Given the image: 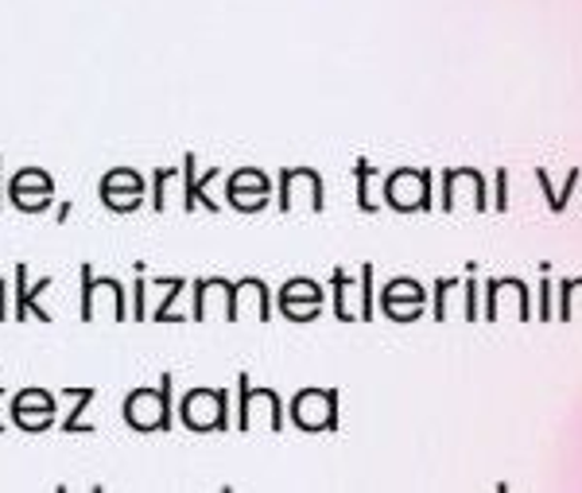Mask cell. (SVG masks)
<instances>
[{
  "instance_id": "obj_1",
  "label": "cell",
  "mask_w": 582,
  "mask_h": 493,
  "mask_svg": "<svg viewBox=\"0 0 582 493\" xmlns=\"http://www.w3.org/2000/svg\"><path fill=\"white\" fill-rule=\"evenodd\" d=\"M124 424L132 431H172L175 404H172V373L160 377V388H136L124 396Z\"/></svg>"
},
{
  "instance_id": "obj_2",
  "label": "cell",
  "mask_w": 582,
  "mask_h": 493,
  "mask_svg": "<svg viewBox=\"0 0 582 493\" xmlns=\"http://www.w3.org/2000/svg\"><path fill=\"white\" fill-rule=\"evenodd\" d=\"M256 424H264L268 431H284V404L272 388H253L249 373L238 377V419L233 428L238 431H253Z\"/></svg>"
},
{
  "instance_id": "obj_3",
  "label": "cell",
  "mask_w": 582,
  "mask_h": 493,
  "mask_svg": "<svg viewBox=\"0 0 582 493\" xmlns=\"http://www.w3.org/2000/svg\"><path fill=\"white\" fill-rule=\"evenodd\" d=\"M78 319H132L129 307H124V284L113 276H94L90 264H83V315Z\"/></svg>"
},
{
  "instance_id": "obj_4",
  "label": "cell",
  "mask_w": 582,
  "mask_h": 493,
  "mask_svg": "<svg viewBox=\"0 0 582 493\" xmlns=\"http://www.w3.org/2000/svg\"><path fill=\"white\" fill-rule=\"evenodd\" d=\"M179 416L190 431H230V393L226 388H190L179 404Z\"/></svg>"
},
{
  "instance_id": "obj_5",
  "label": "cell",
  "mask_w": 582,
  "mask_h": 493,
  "mask_svg": "<svg viewBox=\"0 0 582 493\" xmlns=\"http://www.w3.org/2000/svg\"><path fill=\"white\" fill-rule=\"evenodd\" d=\"M330 284H334V315L338 319L342 322H353V319L370 322L373 319V264H361L358 284H353L342 269H334Z\"/></svg>"
},
{
  "instance_id": "obj_6",
  "label": "cell",
  "mask_w": 582,
  "mask_h": 493,
  "mask_svg": "<svg viewBox=\"0 0 582 493\" xmlns=\"http://www.w3.org/2000/svg\"><path fill=\"white\" fill-rule=\"evenodd\" d=\"M279 210L284 215H296V210H315L319 215L327 206V195H322V175L311 172V167H284L279 172Z\"/></svg>"
},
{
  "instance_id": "obj_7",
  "label": "cell",
  "mask_w": 582,
  "mask_h": 493,
  "mask_svg": "<svg viewBox=\"0 0 582 493\" xmlns=\"http://www.w3.org/2000/svg\"><path fill=\"white\" fill-rule=\"evenodd\" d=\"M292 424L299 431H334L338 428V393L334 388H304L292 401Z\"/></svg>"
},
{
  "instance_id": "obj_8",
  "label": "cell",
  "mask_w": 582,
  "mask_h": 493,
  "mask_svg": "<svg viewBox=\"0 0 582 493\" xmlns=\"http://www.w3.org/2000/svg\"><path fill=\"white\" fill-rule=\"evenodd\" d=\"M9 202L20 215H43L55 202V179L43 167H20L9 179Z\"/></svg>"
},
{
  "instance_id": "obj_9",
  "label": "cell",
  "mask_w": 582,
  "mask_h": 493,
  "mask_svg": "<svg viewBox=\"0 0 582 493\" xmlns=\"http://www.w3.org/2000/svg\"><path fill=\"white\" fill-rule=\"evenodd\" d=\"M385 202L393 210H431V175L400 167L385 179Z\"/></svg>"
},
{
  "instance_id": "obj_10",
  "label": "cell",
  "mask_w": 582,
  "mask_h": 493,
  "mask_svg": "<svg viewBox=\"0 0 582 493\" xmlns=\"http://www.w3.org/2000/svg\"><path fill=\"white\" fill-rule=\"evenodd\" d=\"M226 198H230L233 210L241 215H256L264 210L272 198V179L261 172V167H238V172L226 179Z\"/></svg>"
},
{
  "instance_id": "obj_11",
  "label": "cell",
  "mask_w": 582,
  "mask_h": 493,
  "mask_svg": "<svg viewBox=\"0 0 582 493\" xmlns=\"http://www.w3.org/2000/svg\"><path fill=\"white\" fill-rule=\"evenodd\" d=\"M101 202L113 210V215H132L140 202H144V190H149V183H144V175L132 172V167H113V172L101 175Z\"/></svg>"
},
{
  "instance_id": "obj_12",
  "label": "cell",
  "mask_w": 582,
  "mask_h": 493,
  "mask_svg": "<svg viewBox=\"0 0 582 493\" xmlns=\"http://www.w3.org/2000/svg\"><path fill=\"white\" fill-rule=\"evenodd\" d=\"M55 416H58V404L47 388H20V393L12 396V424H17L20 431H28V436L47 431L51 424H55Z\"/></svg>"
},
{
  "instance_id": "obj_13",
  "label": "cell",
  "mask_w": 582,
  "mask_h": 493,
  "mask_svg": "<svg viewBox=\"0 0 582 493\" xmlns=\"http://www.w3.org/2000/svg\"><path fill=\"white\" fill-rule=\"evenodd\" d=\"M51 284L55 280L51 276H40L32 284V276H28V264H17V272H12V319H40V322H51L55 315L47 311V307L40 304L43 292H51Z\"/></svg>"
},
{
  "instance_id": "obj_14",
  "label": "cell",
  "mask_w": 582,
  "mask_h": 493,
  "mask_svg": "<svg viewBox=\"0 0 582 493\" xmlns=\"http://www.w3.org/2000/svg\"><path fill=\"white\" fill-rule=\"evenodd\" d=\"M279 311H284V319H292V322L319 319V311H322V288L315 284V280H307V276L287 280L284 292H279Z\"/></svg>"
},
{
  "instance_id": "obj_15",
  "label": "cell",
  "mask_w": 582,
  "mask_h": 493,
  "mask_svg": "<svg viewBox=\"0 0 582 493\" xmlns=\"http://www.w3.org/2000/svg\"><path fill=\"white\" fill-rule=\"evenodd\" d=\"M462 198H466L470 210H485L490 198H485V179L474 167H454L443 175V210H459Z\"/></svg>"
},
{
  "instance_id": "obj_16",
  "label": "cell",
  "mask_w": 582,
  "mask_h": 493,
  "mask_svg": "<svg viewBox=\"0 0 582 493\" xmlns=\"http://www.w3.org/2000/svg\"><path fill=\"white\" fill-rule=\"evenodd\" d=\"M532 319L528 315V288L520 280H490V299H485L482 319Z\"/></svg>"
},
{
  "instance_id": "obj_17",
  "label": "cell",
  "mask_w": 582,
  "mask_h": 493,
  "mask_svg": "<svg viewBox=\"0 0 582 493\" xmlns=\"http://www.w3.org/2000/svg\"><path fill=\"white\" fill-rule=\"evenodd\" d=\"M213 179H222V167H210L206 175H198V160H195V152H187L183 156V210H210V215H218L222 210V202L218 198H210L206 195V187H210Z\"/></svg>"
},
{
  "instance_id": "obj_18",
  "label": "cell",
  "mask_w": 582,
  "mask_h": 493,
  "mask_svg": "<svg viewBox=\"0 0 582 493\" xmlns=\"http://www.w3.org/2000/svg\"><path fill=\"white\" fill-rule=\"evenodd\" d=\"M190 319H233V284L230 280H198L195 315Z\"/></svg>"
},
{
  "instance_id": "obj_19",
  "label": "cell",
  "mask_w": 582,
  "mask_h": 493,
  "mask_svg": "<svg viewBox=\"0 0 582 493\" xmlns=\"http://www.w3.org/2000/svg\"><path fill=\"white\" fill-rule=\"evenodd\" d=\"M424 288H419L416 280H393L385 288V296H381V307H385V315L388 319H396V322H411V319H419L424 315Z\"/></svg>"
},
{
  "instance_id": "obj_20",
  "label": "cell",
  "mask_w": 582,
  "mask_h": 493,
  "mask_svg": "<svg viewBox=\"0 0 582 493\" xmlns=\"http://www.w3.org/2000/svg\"><path fill=\"white\" fill-rule=\"evenodd\" d=\"M233 319H272L268 307V284L264 280H241L233 284Z\"/></svg>"
},
{
  "instance_id": "obj_21",
  "label": "cell",
  "mask_w": 582,
  "mask_h": 493,
  "mask_svg": "<svg viewBox=\"0 0 582 493\" xmlns=\"http://www.w3.org/2000/svg\"><path fill=\"white\" fill-rule=\"evenodd\" d=\"M94 388H66V401H70V408H66L63 416V431L66 436H90L94 424H86V408L94 404Z\"/></svg>"
},
{
  "instance_id": "obj_22",
  "label": "cell",
  "mask_w": 582,
  "mask_h": 493,
  "mask_svg": "<svg viewBox=\"0 0 582 493\" xmlns=\"http://www.w3.org/2000/svg\"><path fill=\"white\" fill-rule=\"evenodd\" d=\"M152 210H156V215H164L167 206H172V195L175 190H179L183 195V167L179 172H175V167H160L156 175H152Z\"/></svg>"
},
{
  "instance_id": "obj_23",
  "label": "cell",
  "mask_w": 582,
  "mask_h": 493,
  "mask_svg": "<svg viewBox=\"0 0 582 493\" xmlns=\"http://www.w3.org/2000/svg\"><path fill=\"white\" fill-rule=\"evenodd\" d=\"M536 183H540V190H543V198H548V206H551V215H563L567 210V202H571V190L579 187V167H571L567 172V183H563V190H551V175L543 172H536Z\"/></svg>"
},
{
  "instance_id": "obj_24",
  "label": "cell",
  "mask_w": 582,
  "mask_h": 493,
  "mask_svg": "<svg viewBox=\"0 0 582 493\" xmlns=\"http://www.w3.org/2000/svg\"><path fill=\"white\" fill-rule=\"evenodd\" d=\"M353 175H358V206H361V210H365V215L381 210L385 202H377V198H373V179H377V167L365 164V160H358V164H353Z\"/></svg>"
},
{
  "instance_id": "obj_25",
  "label": "cell",
  "mask_w": 582,
  "mask_h": 493,
  "mask_svg": "<svg viewBox=\"0 0 582 493\" xmlns=\"http://www.w3.org/2000/svg\"><path fill=\"white\" fill-rule=\"evenodd\" d=\"M556 319H582V280H567L563 284V304H559Z\"/></svg>"
},
{
  "instance_id": "obj_26",
  "label": "cell",
  "mask_w": 582,
  "mask_h": 493,
  "mask_svg": "<svg viewBox=\"0 0 582 493\" xmlns=\"http://www.w3.org/2000/svg\"><path fill=\"white\" fill-rule=\"evenodd\" d=\"M459 288H462L459 280H435V319L454 315V292Z\"/></svg>"
},
{
  "instance_id": "obj_27",
  "label": "cell",
  "mask_w": 582,
  "mask_h": 493,
  "mask_svg": "<svg viewBox=\"0 0 582 493\" xmlns=\"http://www.w3.org/2000/svg\"><path fill=\"white\" fill-rule=\"evenodd\" d=\"M132 319H152V307H149V280H136V284H132Z\"/></svg>"
},
{
  "instance_id": "obj_28",
  "label": "cell",
  "mask_w": 582,
  "mask_h": 493,
  "mask_svg": "<svg viewBox=\"0 0 582 493\" xmlns=\"http://www.w3.org/2000/svg\"><path fill=\"white\" fill-rule=\"evenodd\" d=\"M540 319H556V311H551V284L548 280H540Z\"/></svg>"
},
{
  "instance_id": "obj_29",
  "label": "cell",
  "mask_w": 582,
  "mask_h": 493,
  "mask_svg": "<svg viewBox=\"0 0 582 493\" xmlns=\"http://www.w3.org/2000/svg\"><path fill=\"white\" fill-rule=\"evenodd\" d=\"M9 280H4V276H0V322H4V319H12V296H9Z\"/></svg>"
},
{
  "instance_id": "obj_30",
  "label": "cell",
  "mask_w": 582,
  "mask_h": 493,
  "mask_svg": "<svg viewBox=\"0 0 582 493\" xmlns=\"http://www.w3.org/2000/svg\"><path fill=\"white\" fill-rule=\"evenodd\" d=\"M505 187H508V172H497V210H505V206H508Z\"/></svg>"
},
{
  "instance_id": "obj_31",
  "label": "cell",
  "mask_w": 582,
  "mask_h": 493,
  "mask_svg": "<svg viewBox=\"0 0 582 493\" xmlns=\"http://www.w3.org/2000/svg\"><path fill=\"white\" fill-rule=\"evenodd\" d=\"M0 401H4V388H0ZM0 431H4V419H0Z\"/></svg>"
},
{
  "instance_id": "obj_32",
  "label": "cell",
  "mask_w": 582,
  "mask_h": 493,
  "mask_svg": "<svg viewBox=\"0 0 582 493\" xmlns=\"http://www.w3.org/2000/svg\"><path fill=\"white\" fill-rule=\"evenodd\" d=\"M0 164H4V156H0ZM0 202H4V190H0Z\"/></svg>"
}]
</instances>
